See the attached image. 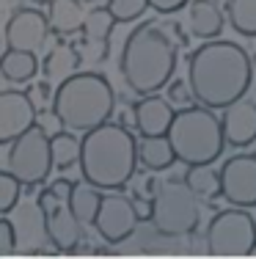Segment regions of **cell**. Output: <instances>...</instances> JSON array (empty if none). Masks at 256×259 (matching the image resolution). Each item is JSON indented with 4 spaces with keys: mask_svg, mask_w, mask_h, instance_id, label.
<instances>
[{
    "mask_svg": "<svg viewBox=\"0 0 256 259\" xmlns=\"http://www.w3.org/2000/svg\"><path fill=\"white\" fill-rule=\"evenodd\" d=\"M179 64V45L157 22H141L124 39L119 55V72L127 89L138 97L157 94L174 80Z\"/></svg>",
    "mask_w": 256,
    "mask_h": 259,
    "instance_id": "obj_2",
    "label": "cell"
},
{
    "mask_svg": "<svg viewBox=\"0 0 256 259\" xmlns=\"http://www.w3.org/2000/svg\"><path fill=\"white\" fill-rule=\"evenodd\" d=\"M50 102L56 121L75 133H88L111 121L116 113V91L99 72H75L61 80Z\"/></svg>",
    "mask_w": 256,
    "mask_h": 259,
    "instance_id": "obj_4",
    "label": "cell"
},
{
    "mask_svg": "<svg viewBox=\"0 0 256 259\" xmlns=\"http://www.w3.org/2000/svg\"><path fill=\"white\" fill-rule=\"evenodd\" d=\"M253 64H256V55H253Z\"/></svg>",
    "mask_w": 256,
    "mask_h": 259,
    "instance_id": "obj_35",
    "label": "cell"
},
{
    "mask_svg": "<svg viewBox=\"0 0 256 259\" xmlns=\"http://www.w3.org/2000/svg\"><path fill=\"white\" fill-rule=\"evenodd\" d=\"M187 3H190V0H149V6L163 17H171V14H176V11H182Z\"/></svg>",
    "mask_w": 256,
    "mask_h": 259,
    "instance_id": "obj_31",
    "label": "cell"
},
{
    "mask_svg": "<svg viewBox=\"0 0 256 259\" xmlns=\"http://www.w3.org/2000/svg\"><path fill=\"white\" fill-rule=\"evenodd\" d=\"M102 199H105L102 188L91 185L88 180L75 182V188H72V207H75V215L80 218L83 226H94L96 224V215H99Z\"/></svg>",
    "mask_w": 256,
    "mask_h": 259,
    "instance_id": "obj_21",
    "label": "cell"
},
{
    "mask_svg": "<svg viewBox=\"0 0 256 259\" xmlns=\"http://www.w3.org/2000/svg\"><path fill=\"white\" fill-rule=\"evenodd\" d=\"M108 9L113 11L116 22L127 25V22H135L143 17L146 9H151L149 0H108Z\"/></svg>",
    "mask_w": 256,
    "mask_h": 259,
    "instance_id": "obj_27",
    "label": "cell"
},
{
    "mask_svg": "<svg viewBox=\"0 0 256 259\" xmlns=\"http://www.w3.org/2000/svg\"><path fill=\"white\" fill-rule=\"evenodd\" d=\"M221 196L231 207H256V155H234L221 165Z\"/></svg>",
    "mask_w": 256,
    "mask_h": 259,
    "instance_id": "obj_12",
    "label": "cell"
},
{
    "mask_svg": "<svg viewBox=\"0 0 256 259\" xmlns=\"http://www.w3.org/2000/svg\"><path fill=\"white\" fill-rule=\"evenodd\" d=\"M132 204H135V212L141 221H151V212H155V199L143 193H132Z\"/></svg>",
    "mask_w": 256,
    "mask_h": 259,
    "instance_id": "obj_32",
    "label": "cell"
},
{
    "mask_svg": "<svg viewBox=\"0 0 256 259\" xmlns=\"http://www.w3.org/2000/svg\"><path fill=\"white\" fill-rule=\"evenodd\" d=\"M72 188H75V182L56 180L50 188L39 193V209L44 215L47 226V243L61 254H72V251L80 248L85 229L80 218L75 215V207H72Z\"/></svg>",
    "mask_w": 256,
    "mask_h": 259,
    "instance_id": "obj_7",
    "label": "cell"
},
{
    "mask_svg": "<svg viewBox=\"0 0 256 259\" xmlns=\"http://www.w3.org/2000/svg\"><path fill=\"white\" fill-rule=\"evenodd\" d=\"M223 133L226 144L234 149H245L256 141V102L253 100H237L223 110Z\"/></svg>",
    "mask_w": 256,
    "mask_h": 259,
    "instance_id": "obj_15",
    "label": "cell"
},
{
    "mask_svg": "<svg viewBox=\"0 0 256 259\" xmlns=\"http://www.w3.org/2000/svg\"><path fill=\"white\" fill-rule=\"evenodd\" d=\"M6 168L20 177V182L28 190L47 182L50 171L56 168V160H53L50 135H47L44 124L36 121L30 130H25L22 135H17L11 141L9 152H6Z\"/></svg>",
    "mask_w": 256,
    "mask_h": 259,
    "instance_id": "obj_8",
    "label": "cell"
},
{
    "mask_svg": "<svg viewBox=\"0 0 256 259\" xmlns=\"http://www.w3.org/2000/svg\"><path fill=\"white\" fill-rule=\"evenodd\" d=\"M80 64H83V55L80 50L75 47V41L72 45H56L50 53L44 55V61H41V69H44V77L50 80H66L69 75H75V72H80Z\"/></svg>",
    "mask_w": 256,
    "mask_h": 259,
    "instance_id": "obj_19",
    "label": "cell"
},
{
    "mask_svg": "<svg viewBox=\"0 0 256 259\" xmlns=\"http://www.w3.org/2000/svg\"><path fill=\"white\" fill-rule=\"evenodd\" d=\"M135 130L138 135H168L171 130V121H174L176 110H174V102L168 97H160V94H146L141 97L135 105Z\"/></svg>",
    "mask_w": 256,
    "mask_h": 259,
    "instance_id": "obj_14",
    "label": "cell"
},
{
    "mask_svg": "<svg viewBox=\"0 0 256 259\" xmlns=\"http://www.w3.org/2000/svg\"><path fill=\"white\" fill-rule=\"evenodd\" d=\"M185 182L198 193V199H215L221 196V171L210 165H187Z\"/></svg>",
    "mask_w": 256,
    "mask_h": 259,
    "instance_id": "obj_24",
    "label": "cell"
},
{
    "mask_svg": "<svg viewBox=\"0 0 256 259\" xmlns=\"http://www.w3.org/2000/svg\"><path fill=\"white\" fill-rule=\"evenodd\" d=\"M53 33L50 17L39 9H17L9 17L3 30V45L9 50H30L41 53Z\"/></svg>",
    "mask_w": 256,
    "mask_h": 259,
    "instance_id": "obj_11",
    "label": "cell"
},
{
    "mask_svg": "<svg viewBox=\"0 0 256 259\" xmlns=\"http://www.w3.org/2000/svg\"><path fill=\"white\" fill-rule=\"evenodd\" d=\"M168 141L176 152V163L182 165H210L229 146L223 119H218L215 110L198 102L176 110L168 130Z\"/></svg>",
    "mask_w": 256,
    "mask_h": 259,
    "instance_id": "obj_5",
    "label": "cell"
},
{
    "mask_svg": "<svg viewBox=\"0 0 256 259\" xmlns=\"http://www.w3.org/2000/svg\"><path fill=\"white\" fill-rule=\"evenodd\" d=\"M138 152H141V165L155 171V174L157 171H168L176 163V152L171 146L168 135H141Z\"/></svg>",
    "mask_w": 256,
    "mask_h": 259,
    "instance_id": "obj_20",
    "label": "cell"
},
{
    "mask_svg": "<svg viewBox=\"0 0 256 259\" xmlns=\"http://www.w3.org/2000/svg\"><path fill=\"white\" fill-rule=\"evenodd\" d=\"M253 61L237 41L210 39L190 53L187 83L198 105L212 110H226L242 100L253 83Z\"/></svg>",
    "mask_w": 256,
    "mask_h": 259,
    "instance_id": "obj_1",
    "label": "cell"
},
{
    "mask_svg": "<svg viewBox=\"0 0 256 259\" xmlns=\"http://www.w3.org/2000/svg\"><path fill=\"white\" fill-rule=\"evenodd\" d=\"M223 11H226L229 25L237 33L256 39V0H226Z\"/></svg>",
    "mask_w": 256,
    "mask_h": 259,
    "instance_id": "obj_23",
    "label": "cell"
},
{
    "mask_svg": "<svg viewBox=\"0 0 256 259\" xmlns=\"http://www.w3.org/2000/svg\"><path fill=\"white\" fill-rule=\"evenodd\" d=\"M25 185L20 182V177L11 174L9 168L0 174V215H11L17 209V201H20V193Z\"/></svg>",
    "mask_w": 256,
    "mask_h": 259,
    "instance_id": "obj_26",
    "label": "cell"
},
{
    "mask_svg": "<svg viewBox=\"0 0 256 259\" xmlns=\"http://www.w3.org/2000/svg\"><path fill=\"white\" fill-rule=\"evenodd\" d=\"M138 212H135V204L132 199L116 193V190H108L105 199H102V207H99V215H96V224H94V232L105 240L108 245H119L124 240H130L135 234V226H138Z\"/></svg>",
    "mask_w": 256,
    "mask_h": 259,
    "instance_id": "obj_10",
    "label": "cell"
},
{
    "mask_svg": "<svg viewBox=\"0 0 256 259\" xmlns=\"http://www.w3.org/2000/svg\"><path fill=\"white\" fill-rule=\"evenodd\" d=\"M251 256H256V245H253V254H251Z\"/></svg>",
    "mask_w": 256,
    "mask_h": 259,
    "instance_id": "obj_34",
    "label": "cell"
},
{
    "mask_svg": "<svg viewBox=\"0 0 256 259\" xmlns=\"http://www.w3.org/2000/svg\"><path fill=\"white\" fill-rule=\"evenodd\" d=\"M50 146H53V160L56 168L66 171L69 165L80 163V152H83V141L75 138V130H58L50 135Z\"/></svg>",
    "mask_w": 256,
    "mask_h": 259,
    "instance_id": "obj_22",
    "label": "cell"
},
{
    "mask_svg": "<svg viewBox=\"0 0 256 259\" xmlns=\"http://www.w3.org/2000/svg\"><path fill=\"white\" fill-rule=\"evenodd\" d=\"M141 141L132 135L130 127L119 121L105 124L83 133V152H80V174L83 180L102 190H121L135 177L141 152Z\"/></svg>",
    "mask_w": 256,
    "mask_h": 259,
    "instance_id": "obj_3",
    "label": "cell"
},
{
    "mask_svg": "<svg viewBox=\"0 0 256 259\" xmlns=\"http://www.w3.org/2000/svg\"><path fill=\"white\" fill-rule=\"evenodd\" d=\"M75 47L80 50L83 61L88 64H102L111 53V39H91V36H83L80 41H75Z\"/></svg>",
    "mask_w": 256,
    "mask_h": 259,
    "instance_id": "obj_28",
    "label": "cell"
},
{
    "mask_svg": "<svg viewBox=\"0 0 256 259\" xmlns=\"http://www.w3.org/2000/svg\"><path fill=\"white\" fill-rule=\"evenodd\" d=\"M166 89H168V100L174 102V105H179V108H187V105L196 102V97H193V89H190V83H187V77H185V80H179V77L171 80Z\"/></svg>",
    "mask_w": 256,
    "mask_h": 259,
    "instance_id": "obj_30",
    "label": "cell"
},
{
    "mask_svg": "<svg viewBox=\"0 0 256 259\" xmlns=\"http://www.w3.org/2000/svg\"><path fill=\"white\" fill-rule=\"evenodd\" d=\"M39 53L30 50H9L6 47L3 58H0V75L6 83H17V85H28L33 83V77L39 75L41 64L36 58Z\"/></svg>",
    "mask_w": 256,
    "mask_h": 259,
    "instance_id": "obj_18",
    "label": "cell"
},
{
    "mask_svg": "<svg viewBox=\"0 0 256 259\" xmlns=\"http://www.w3.org/2000/svg\"><path fill=\"white\" fill-rule=\"evenodd\" d=\"M116 25H119V22H116L113 11L108 9V6H94V9L85 14V25H83L80 33L91 36V39H111Z\"/></svg>",
    "mask_w": 256,
    "mask_h": 259,
    "instance_id": "obj_25",
    "label": "cell"
},
{
    "mask_svg": "<svg viewBox=\"0 0 256 259\" xmlns=\"http://www.w3.org/2000/svg\"><path fill=\"white\" fill-rule=\"evenodd\" d=\"M151 226L163 237H187L201 224L198 193L185 180H168L157 185Z\"/></svg>",
    "mask_w": 256,
    "mask_h": 259,
    "instance_id": "obj_6",
    "label": "cell"
},
{
    "mask_svg": "<svg viewBox=\"0 0 256 259\" xmlns=\"http://www.w3.org/2000/svg\"><path fill=\"white\" fill-rule=\"evenodd\" d=\"M17 248H20L17 226H14V221H11L9 215H3V218H0V254L9 256V254H14Z\"/></svg>",
    "mask_w": 256,
    "mask_h": 259,
    "instance_id": "obj_29",
    "label": "cell"
},
{
    "mask_svg": "<svg viewBox=\"0 0 256 259\" xmlns=\"http://www.w3.org/2000/svg\"><path fill=\"white\" fill-rule=\"evenodd\" d=\"M36 119H39V113H36L33 97L28 91H17V89L0 91V144L9 146L17 135L33 127Z\"/></svg>",
    "mask_w": 256,
    "mask_h": 259,
    "instance_id": "obj_13",
    "label": "cell"
},
{
    "mask_svg": "<svg viewBox=\"0 0 256 259\" xmlns=\"http://www.w3.org/2000/svg\"><path fill=\"white\" fill-rule=\"evenodd\" d=\"M256 245V221L248 207L221 209L207 229V251L212 256H251Z\"/></svg>",
    "mask_w": 256,
    "mask_h": 259,
    "instance_id": "obj_9",
    "label": "cell"
},
{
    "mask_svg": "<svg viewBox=\"0 0 256 259\" xmlns=\"http://www.w3.org/2000/svg\"><path fill=\"white\" fill-rule=\"evenodd\" d=\"M85 14L88 11L83 9V0H50V6H47L53 33L64 36V39L72 33H80L85 25Z\"/></svg>",
    "mask_w": 256,
    "mask_h": 259,
    "instance_id": "obj_17",
    "label": "cell"
},
{
    "mask_svg": "<svg viewBox=\"0 0 256 259\" xmlns=\"http://www.w3.org/2000/svg\"><path fill=\"white\" fill-rule=\"evenodd\" d=\"M226 11L218 9L215 0H190L187 3V20H190V33L201 41L221 39L223 25H226Z\"/></svg>",
    "mask_w": 256,
    "mask_h": 259,
    "instance_id": "obj_16",
    "label": "cell"
},
{
    "mask_svg": "<svg viewBox=\"0 0 256 259\" xmlns=\"http://www.w3.org/2000/svg\"><path fill=\"white\" fill-rule=\"evenodd\" d=\"M83 3H91V6H102V3H108V0H83Z\"/></svg>",
    "mask_w": 256,
    "mask_h": 259,
    "instance_id": "obj_33",
    "label": "cell"
}]
</instances>
